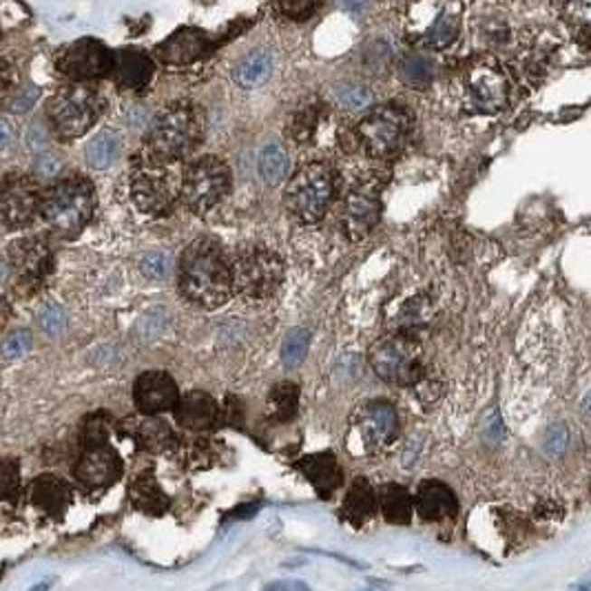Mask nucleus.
I'll return each mask as SVG.
<instances>
[{"label":"nucleus","mask_w":591,"mask_h":591,"mask_svg":"<svg viewBox=\"0 0 591 591\" xmlns=\"http://www.w3.org/2000/svg\"><path fill=\"white\" fill-rule=\"evenodd\" d=\"M416 514L424 520H445L456 516L459 511V500L456 494L450 490V485L441 481H424L416 490V496L412 499Z\"/></svg>","instance_id":"nucleus-23"},{"label":"nucleus","mask_w":591,"mask_h":591,"mask_svg":"<svg viewBox=\"0 0 591 591\" xmlns=\"http://www.w3.org/2000/svg\"><path fill=\"white\" fill-rule=\"evenodd\" d=\"M53 583H56V580H53V578H47V580H43V583L33 585V587L29 589V591H49V587H52Z\"/></svg>","instance_id":"nucleus-52"},{"label":"nucleus","mask_w":591,"mask_h":591,"mask_svg":"<svg viewBox=\"0 0 591 591\" xmlns=\"http://www.w3.org/2000/svg\"><path fill=\"white\" fill-rule=\"evenodd\" d=\"M12 260L24 284L33 286L41 284L44 277L49 275L53 264V257L47 242L38 240V237L16 242V244L12 246Z\"/></svg>","instance_id":"nucleus-20"},{"label":"nucleus","mask_w":591,"mask_h":591,"mask_svg":"<svg viewBox=\"0 0 591 591\" xmlns=\"http://www.w3.org/2000/svg\"><path fill=\"white\" fill-rule=\"evenodd\" d=\"M16 142V129L7 118H0V153L9 151Z\"/></svg>","instance_id":"nucleus-48"},{"label":"nucleus","mask_w":591,"mask_h":591,"mask_svg":"<svg viewBox=\"0 0 591 591\" xmlns=\"http://www.w3.org/2000/svg\"><path fill=\"white\" fill-rule=\"evenodd\" d=\"M308 346H310V332L306 328H292L286 335L281 346V361L286 367H297L306 359Z\"/></svg>","instance_id":"nucleus-36"},{"label":"nucleus","mask_w":591,"mask_h":591,"mask_svg":"<svg viewBox=\"0 0 591 591\" xmlns=\"http://www.w3.org/2000/svg\"><path fill=\"white\" fill-rule=\"evenodd\" d=\"M257 510H260V505L248 503V505H242V508H237L235 511H233V516H235V519H240V520H248L253 514H255Z\"/></svg>","instance_id":"nucleus-51"},{"label":"nucleus","mask_w":591,"mask_h":591,"mask_svg":"<svg viewBox=\"0 0 591 591\" xmlns=\"http://www.w3.org/2000/svg\"><path fill=\"white\" fill-rule=\"evenodd\" d=\"M133 436H136L138 443L148 452H167L177 443V436L176 432L171 430V425H168L167 421L156 419V416H148V419L136 424Z\"/></svg>","instance_id":"nucleus-31"},{"label":"nucleus","mask_w":591,"mask_h":591,"mask_svg":"<svg viewBox=\"0 0 591 591\" xmlns=\"http://www.w3.org/2000/svg\"><path fill=\"white\" fill-rule=\"evenodd\" d=\"M12 69L7 67L5 62H0V100H3L5 96L9 93V89H12Z\"/></svg>","instance_id":"nucleus-49"},{"label":"nucleus","mask_w":591,"mask_h":591,"mask_svg":"<svg viewBox=\"0 0 591 591\" xmlns=\"http://www.w3.org/2000/svg\"><path fill=\"white\" fill-rule=\"evenodd\" d=\"M317 124H319V104H304L295 111V116L288 122V136L297 144H312L315 140Z\"/></svg>","instance_id":"nucleus-35"},{"label":"nucleus","mask_w":591,"mask_h":591,"mask_svg":"<svg viewBox=\"0 0 591 591\" xmlns=\"http://www.w3.org/2000/svg\"><path fill=\"white\" fill-rule=\"evenodd\" d=\"M337 100L348 111H366L372 104V93L366 87H359V84H348V87L339 89Z\"/></svg>","instance_id":"nucleus-38"},{"label":"nucleus","mask_w":591,"mask_h":591,"mask_svg":"<svg viewBox=\"0 0 591 591\" xmlns=\"http://www.w3.org/2000/svg\"><path fill=\"white\" fill-rule=\"evenodd\" d=\"M367 361L377 377L392 386H419L425 377L424 350L408 332L384 337L372 344Z\"/></svg>","instance_id":"nucleus-6"},{"label":"nucleus","mask_w":591,"mask_h":591,"mask_svg":"<svg viewBox=\"0 0 591 591\" xmlns=\"http://www.w3.org/2000/svg\"><path fill=\"white\" fill-rule=\"evenodd\" d=\"M133 399H136L138 410L142 415L156 416L162 412L176 410L177 401H180V390H177V384L171 375L162 370H151L138 377L136 386H133Z\"/></svg>","instance_id":"nucleus-17"},{"label":"nucleus","mask_w":591,"mask_h":591,"mask_svg":"<svg viewBox=\"0 0 591 591\" xmlns=\"http://www.w3.org/2000/svg\"><path fill=\"white\" fill-rule=\"evenodd\" d=\"M297 468L310 481V485L321 499H330L344 485V472H341L339 461L332 452L308 454L297 463Z\"/></svg>","instance_id":"nucleus-21"},{"label":"nucleus","mask_w":591,"mask_h":591,"mask_svg":"<svg viewBox=\"0 0 591 591\" xmlns=\"http://www.w3.org/2000/svg\"><path fill=\"white\" fill-rule=\"evenodd\" d=\"M401 81L415 89H425L434 78V61L425 53H408L399 67Z\"/></svg>","instance_id":"nucleus-34"},{"label":"nucleus","mask_w":591,"mask_h":591,"mask_svg":"<svg viewBox=\"0 0 591 591\" xmlns=\"http://www.w3.org/2000/svg\"><path fill=\"white\" fill-rule=\"evenodd\" d=\"M100 98L93 89L82 87V84H69L49 100L47 111L58 136L64 140H73L93 127V122L100 116Z\"/></svg>","instance_id":"nucleus-9"},{"label":"nucleus","mask_w":591,"mask_h":591,"mask_svg":"<svg viewBox=\"0 0 591 591\" xmlns=\"http://www.w3.org/2000/svg\"><path fill=\"white\" fill-rule=\"evenodd\" d=\"M321 5L319 3H280L275 5L277 12L281 14L284 18H292V21H308L312 18V14L319 12Z\"/></svg>","instance_id":"nucleus-44"},{"label":"nucleus","mask_w":591,"mask_h":591,"mask_svg":"<svg viewBox=\"0 0 591 591\" xmlns=\"http://www.w3.org/2000/svg\"><path fill=\"white\" fill-rule=\"evenodd\" d=\"M412 131V113L404 104L387 102L366 113L357 127L359 144L372 157L396 156L408 144Z\"/></svg>","instance_id":"nucleus-7"},{"label":"nucleus","mask_w":591,"mask_h":591,"mask_svg":"<svg viewBox=\"0 0 591 591\" xmlns=\"http://www.w3.org/2000/svg\"><path fill=\"white\" fill-rule=\"evenodd\" d=\"M32 503L47 516L61 519L71 505V488L53 474H43L32 485Z\"/></svg>","instance_id":"nucleus-25"},{"label":"nucleus","mask_w":591,"mask_h":591,"mask_svg":"<svg viewBox=\"0 0 591 591\" xmlns=\"http://www.w3.org/2000/svg\"><path fill=\"white\" fill-rule=\"evenodd\" d=\"M364 591H386V589H364Z\"/></svg>","instance_id":"nucleus-55"},{"label":"nucleus","mask_w":591,"mask_h":591,"mask_svg":"<svg viewBox=\"0 0 591 591\" xmlns=\"http://www.w3.org/2000/svg\"><path fill=\"white\" fill-rule=\"evenodd\" d=\"M565 448H567V428H565L563 424L551 425L548 436H545L543 450L548 452L549 456H560Z\"/></svg>","instance_id":"nucleus-45"},{"label":"nucleus","mask_w":591,"mask_h":591,"mask_svg":"<svg viewBox=\"0 0 591 591\" xmlns=\"http://www.w3.org/2000/svg\"><path fill=\"white\" fill-rule=\"evenodd\" d=\"M297 408H300V386L292 381H280L271 387L266 399L268 419L284 424V421L295 419Z\"/></svg>","instance_id":"nucleus-30"},{"label":"nucleus","mask_w":591,"mask_h":591,"mask_svg":"<svg viewBox=\"0 0 591 591\" xmlns=\"http://www.w3.org/2000/svg\"><path fill=\"white\" fill-rule=\"evenodd\" d=\"M355 428L366 450H379L390 445L399 434V415L390 401L377 399L359 405L355 416Z\"/></svg>","instance_id":"nucleus-15"},{"label":"nucleus","mask_w":591,"mask_h":591,"mask_svg":"<svg viewBox=\"0 0 591 591\" xmlns=\"http://www.w3.org/2000/svg\"><path fill=\"white\" fill-rule=\"evenodd\" d=\"M96 208L93 184L82 176L53 184L41 197V213L47 224L64 237H73L89 224Z\"/></svg>","instance_id":"nucleus-3"},{"label":"nucleus","mask_w":591,"mask_h":591,"mask_svg":"<svg viewBox=\"0 0 591 591\" xmlns=\"http://www.w3.org/2000/svg\"><path fill=\"white\" fill-rule=\"evenodd\" d=\"M205 136L200 109L191 102H173L164 107L147 136V160L171 164L191 156Z\"/></svg>","instance_id":"nucleus-2"},{"label":"nucleus","mask_w":591,"mask_h":591,"mask_svg":"<svg viewBox=\"0 0 591 591\" xmlns=\"http://www.w3.org/2000/svg\"><path fill=\"white\" fill-rule=\"evenodd\" d=\"M176 419L182 428L202 432L213 428L220 416V405L205 390H191L186 395H180V401L176 405Z\"/></svg>","instance_id":"nucleus-22"},{"label":"nucleus","mask_w":591,"mask_h":591,"mask_svg":"<svg viewBox=\"0 0 591 591\" xmlns=\"http://www.w3.org/2000/svg\"><path fill=\"white\" fill-rule=\"evenodd\" d=\"M260 176L264 177L268 186H277L288 177L291 173V160H288V153L281 142H268L264 148L260 151Z\"/></svg>","instance_id":"nucleus-32"},{"label":"nucleus","mask_w":591,"mask_h":591,"mask_svg":"<svg viewBox=\"0 0 591 591\" xmlns=\"http://www.w3.org/2000/svg\"><path fill=\"white\" fill-rule=\"evenodd\" d=\"M84 448H93V445H107L109 441V416L104 412L89 416L82 430Z\"/></svg>","instance_id":"nucleus-37"},{"label":"nucleus","mask_w":591,"mask_h":591,"mask_svg":"<svg viewBox=\"0 0 591 591\" xmlns=\"http://www.w3.org/2000/svg\"><path fill=\"white\" fill-rule=\"evenodd\" d=\"M231 191V168L215 156L191 162L180 182V195L191 211L206 213L215 208Z\"/></svg>","instance_id":"nucleus-8"},{"label":"nucleus","mask_w":591,"mask_h":591,"mask_svg":"<svg viewBox=\"0 0 591 591\" xmlns=\"http://www.w3.org/2000/svg\"><path fill=\"white\" fill-rule=\"evenodd\" d=\"M120 136L116 131H100L96 138H91V142L84 148V157H87V164L96 171H104V168L111 167L113 162L120 156Z\"/></svg>","instance_id":"nucleus-33"},{"label":"nucleus","mask_w":591,"mask_h":591,"mask_svg":"<svg viewBox=\"0 0 591 591\" xmlns=\"http://www.w3.org/2000/svg\"><path fill=\"white\" fill-rule=\"evenodd\" d=\"M56 67L71 81H98L113 71V53L96 38H82L62 49L56 58Z\"/></svg>","instance_id":"nucleus-13"},{"label":"nucleus","mask_w":591,"mask_h":591,"mask_svg":"<svg viewBox=\"0 0 591 591\" xmlns=\"http://www.w3.org/2000/svg\"><path fill=\"white\" fill-rule=\"evenodd\" d=\"M38 96V91H33V89H24L23 96L16 98V102H14V111H27L29 104L33 102V98Z\"/></svg>","instance_id":"nucleus-50"},{"label":"nucleus","mask_w":591,"mask_h":591,"mask_svg":"<svg viewBox=\"0 0 591 591\" xmlns=\"http://www.w3.org/2000/svg\"><path fill=\"white\" fill-rule=\"evenodd\" d=\"M41 211L38 184L27 176L5 177L0 186V215L9 226H24Z\"/></svg>","instance_id":"nucleus-16"},{"label":"nucleus","mask_w":591,"mask_h":591,"mask_svg":"<svg viewBox=\"0 0 591 591\" xmlns=\"http://www.w3.org/2000/svg\"><path fill=\"white\" fill-rule=\"evenodd\" d=\"M58 171H61V160L52 153H44L36 160V173L41 177H53Z\"/></svg>","instance_id":"nucleus-46"},{"label":"nucleus","mask_w":591,"mask_h":591,"mask_svg":"<svg viewBox=\"0 0 591 591\" xmlns=\"http://www.w3.org/2000/svg\"><path fill=\"white\" fill-rule=\"evenodd\" d=\"M153 71H156V64L142 49H122V52L113 53V73H116V81L122 89L142 91L151 82Z\"/></svg>","instance_id":"nucleus-24"},{"label":"nucleus","mask_w":591,"mask_h":591,"mask_svg":"<svg viewBox=\"0 0 591 591\" xmlns=\"http://www.w3.org/2000/svg\"><path fill=\"white\" fill-rule=\"evenodd\" d=\"M419 12L410 18V41L432 52H443L456 43L461 32L459 5H419Z\"/></svg>","instance_id":"nucleus-12"},{"label":"nucleus","mask_w":591,"mask_h":591,"mask_svg":"<svg viewBox=\"0 0 591 591\" xmlns=\"http://www.w3.org/2000/svg\"><path fill=\"white\" fill-rule=\"evenodd\" d=\"M164 326H167V312L160 310V308H153V310H148L147 315L142 317L140 324H138V335H140V339L144 341H151L160 335Z\"/></svg>","instance_id":"nucleus-43"},{"label":"nucleus","mask_w":591,"mask_h":591,"mask_svg":"<svg viewBox=\"0 0 591 591\" xmlns=\"http://www.w3.org/2000/svg\"><path fill=\"white\" fill-rule=\"evenodd\" d=\"M33 346V337L29 330H16L5 339L3 344V355L5 359H21L23 355H27Z\"/></svg>","instance_id":"nucleus-41"},{"label":"nucleus","mask_w":591,"mask_h":591,"mask_svg":"<svg viewBox=\"0 0 591 591\" xmlns=\"http://www.w3.org/2000/svg\"><path fill=\"white\" fill-rule=\"evenodd\" d=\"M21 483V470L12 459H0V499H12Z\"/></svg>","instance_id":"nucleus-40"},{"label":"nucleus","mask_w":591,"mask_h":591,"mask_svg":"<svg viewBox=\"0 0 591 591\" xmlns=\"http://www.w3.org/2000/svg\"><path fill=\"white\" fill-rule=\"evenodd\" d=\"M468 104L479 113H499L508 107L510 82L491 58H476L463 76Z\"/></svg>","instance_id":"nucleus-10"},{"label":"nucleus","mask_w":591,"mask_h":591,"mask_svg":"<svg viewBox=\"0 0 591 591\" xmlns=\"http://www.w3.org/2000/svg\"><path fill=\"white\" fill-rule=\"evenodd\" d=\"M38 319H41V328L49 337H58L67 330V315H64L62 308L56 304L44 306Z\"/></svg>","instance_id":"nucleus-42"},{"label":"nucleus","mask_w":591,"mask_h":591,"mask_svg":"<svg viewBox=\"0 0 591 591\" xmlns=\"http://www.w3.org/2000/svg\"><path fill=\"white\" fill-rule=\"evenodd\" d=\"M262 591H312V589H310V585L304 583V580L284 578V580H275V583L266 585Z\"/></svg>","instance_id":"nucleus-47"},{"label":"nucleus","mask_w":591,"mask_h":591,"mask_svg":"<svg viewBox=\"0 0 591 591\" xmlns=\"http://www.w3.org/2000/svg\"><path fill=\"white\" fill-rule=\"evenodd\" d=\"M140 271L144 277H148V280H156V281L167 280L168 271H171V257L160 251L147 253V255L140 260Z\"/></svg>","instance_id":"nucleus-39"},{"label":"nucleus","mask_w":591,"mask_h":591,"mask_svg":"<svg viewBox=\"0 0 591 591\" xmlns=\"http://www.w3.org/2000/svg\"><path fill=\"white\" fill-rule=\"evenodd\" d=\"M129 499H131L133 508L148 516H160L168 510V496L164 494L151 472H144L133 479L131 488H129Z\"/></svg>","instance_id":"nucleus-27"},{"label":"nucleus","mask_w":591,"mask_h":591,"mask_svg":"<svg viewBox=\"0 0 591 591\" xmlns=\"http://www.w3.org/2000/svg\"><path fill=\"white\" fill-rule=\"evenodd\" d=\"M381 186L377 180H361L348 191L344 202V213H341V222H344L346 235L352 242L364 240L372 233L381 217Z\"/></svg>","instance_id":"nucleus-14"},{"label":"nucleus","mask_w":591,"mask_h":591,"mask_svg":"<svg viewBox=\"0 0 591 591\" xmlns=\"http://www.w3.org/2000/svg\"><path fill=\"white\" fill-rule=\"evenodd\" d=\"M73 474L87 488H107L122 476V459L111 445L84 448Z\"/></svg>","instance_id":"nucleus-19"},{"label":"nucleus","mask_w":591,"mask_h":591,"mask_svg":"<svg viewBox=\"0 0 591 591\" xmlns=\"http://www.w3.org/2000/svg\"><path fill=\"white\" fill-rule=\"evenodd\" d=\"M377 510H381L384 519L392 525H408L415 514L412 494L404 485L386 483L377 491Z\"/></svg>","instance_id":"nucleus-28"},{"label":"nucleus","mask_w":591,"mask_h":591,"mask_svg":"<svg viewBox=\"0 0 591 591\" xmlns=\"http://www.w3.org/2000/svg\"><path fill=\"white\" fill-rule=\"evenodd\" d=\"M377 511L379 510H377L375 488H372L366 479H361V476L352 481V485L348 488L344 496V503H341V516H344L348 523L359 528V525L375 519Z\"/></svg>","instance_id":"nucleus-26"},{"label":"nucleus","mask_w":591,"mask_h":591,"mask_svg":"<svg viewBox=\"0 0 591 591\" xmlns=\"http://www.w3.org/2000/svg\"><path fill=\"white\" fill-rule=\"evenodd\" d=\"M7 272H9V268H7V264H5V262H3V260H0V284H3V281H5V280H7Z\"/></svg>","instance_id":"nucleus-53"},{"label":"nucleus","mask_w":591,"mask_h":591,"mask_svg":"<svg viewBox=\"0 0 591 591\" xmlns=\"http://www.w3.org/2000/svg\"><path fill=\"white\" fill-rule=\"evenodd\" d=\"M337 191V173L326 160L301 164L286 186V206L304 224L324 220Z\"/></svg>","instance_id":"nucleus-4"},{"label":"nucleus","mask_w":591,"mask_h":591,"mask_svg":"<svg viewBox=\"0 0 591 591\" xmlns=\"http://www.w3.org/2000/svg\"><path fill=\"white\" fill-rule=\"evenodd\" d=\"M233 292L246 301H266L284 281V262L266 246L242 248L231 262Z\"/></svg>","instance_id":"nucleus-5"},{"label":"nucleus","mask_w":591,"mask_h":591,"mask_svg":"<svg viewBox=\"0 0 591 591\" xmlns=\"http://www.w3.org/2000/svg\"><path fill=\"white\" fill-rule=\"evenodd\" d=\"M131 197L147 215H168L177 200V184L167 164L142 162L133 171Z\"/></svg>","instance_id":"nucleus-11"},{"label":"nucleus","mask_w":591,"mask_h":591,"mask_svg":"<svg viewBox=\"0 0 591 591\" xmlns=\"http://www.w3.org/2000/svg\"><path fill=\"white\" fill-rule=\"evenodd\" d=\"M180 292L202 310H215L231 300V262L220 242L200 237L186 246L180 260Z\"/></svg>","instance_id":"nucleus-1"},{"label":"nucleus","mask_w":591,"mask_h":591,"mask_svg":"<svg viewBox=\"0 0 591 591\" xmlns=\"http://www.w3.org/2000/svg\"><path fill=\"white\" fill-rule=\"evenodd\" d=\"M211 36L206 32L197 27H180L177 32H173L167 41H162L156 47L157 61L171 67H184L191 64L200 58L208 56L213 52Z\"/></svg>","instance_id":"nucleus-18"},{"label":"nucleus","mask_w":591,"mask_h":591,"mask_svg":"<svg viewBox=\"0 0 591 591\" xmlns=\"http://www.w3.org/2000/svg\"><path fill=\"white\" fill-rule=\"evenodd\" d=\"M272 67H275L272 53L268 49H257V52H251L235 64L233 81L242 89H257L271 78Z\"/></svg>","instance_id":"nucleus-29"},{"label":"nucleus","mask_w":591,"mask_h":591,"mask_svg":"<svg viewBox=\"0 0 591 591\" xmlns=\"http://www.w3.org/2000/svg\"><path fill=\"white\" fill-rule=\"evenodd\" d=\"M571 589H576V591H589L587 585H585V587H571Z\"/></svg>","instance_id":"nucleus-54"}]
</instances>
